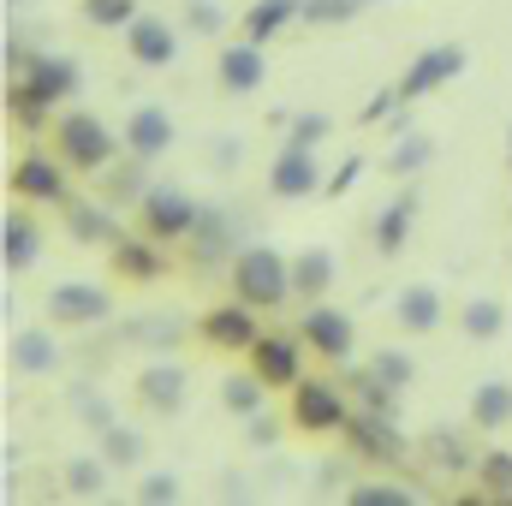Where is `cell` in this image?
<instances>
[{
	"label": "cell",
	"mask_w": 512,
	"mask_h": 506,
	"mask_svg": "<svg viewBox=\"0 0 512 506\" xmlns=\"http://www.w3.org/2000/svg\"><path fill=\"white\" fill-rule=\"evenodd\" d=\"M227 286H233V298H245L251 310H280V304L292 298V256L274 251L268 239L239 245V256L227 262Z\"/></svg>",
	"instance_id": "obj_1"
},
{
	"label": "cell",
	"mask_w": 512,
	"mask_h": 506,
	"mask_svg": "<svg viewBox=\"0 0 512 506\" xmlns=\"http://www.w3.org/2000/svg\"><path fill=\"white\" fill-rule=\"evenodd\" d=\"M54 143H60V161H66L72 173H108L114 155L126 149V137H114L108 120L90 114V108H66V114L54 120Z\"/></svg>",
	"instance_id": "obj_2"
},
{
	"label": "cell",
	"mask_w": 512,
	"mask_h": 506,
	"mask_svg": "<svg viewBox=\"0 0 512 506\" xmlns=\"http://www.w3.org/2000/svg\"><path fill=\"white\" fill-rule=\"evenodd\" d=\"M197 215H203V203L185 191V185H149L143 197H137V221H143V233L149 239H161V245H173V239H191V227H197Z\"/></svg>",
	"instance_id": "obj_3"
},
{
	"label": "cell",
	"mask_w": 512,
	"mask_h": 506,
	"mask_svg": "<svg viewBox=\"0 0 512 506\" xmlns=\"http://www.w3.org/2000/svg\"><path fill=\"white\" fill-rule=\"evenodd\" d=\"M346 423H352V405H346L340 381L304 376L292 387V429H304V435H346Z\"/></svg>",
	"instance_id": "obj_4"
},
{
	"label": "cell",
	"mask_w": 512,
	"mask_h": 506,
	"mask_svg": "<svg viewBox=\"0 0 512 506\" xmlns=\"http://www.w3.org/2000/svg\"><path fill=\"white\" fill-rule=\"evenodd\" d=\"M298 334H304V346H310L316 358H328V364H346V358L358 352V322H352L346 310L322 304V298H310V304H304Z\"/></svg>",
	"instance_id": "obj_5"
},
{
	"label": "cell",
	"mask_w": 512,
	"mask_h": 506,
	"mask_svg": "<svg viewBox=\"0 0 512 506\" xmlns=\"http://www.w3.org/2000/svg\"><path fill=\"white\" fill-rule=\"evenodd\" d=\"M322 185H328V173H322L316 149L286 137V143H280V155L268 161V191H274L280 203H298V197H322Z\"/></svg>",
	"instance_id": "obj_6"
},
{
	"label": "cell",
	"mask_w": 512,
	"mask_h": 506,
	"mask_svg": "<svg viewBox=\"0 0 512 506\" xmlns=\"http://www.w3.org/2000/svg\"><path fill=\"white\" fill-rule=\"evenodd\" d=\"M114 316V292L96 280H60L48 286V322L54 328H96Z\"/></svg>",
	"instance_id": "obj_7"
},
{
	"label": "cell",
	"mask_w": 512,
	"mask_h": 506,
	"mask_svg": "<svg viewBox=\"0 0 512 506\" xmlns=\"http://www.w3.org/2000/svg\"><path fill=\"white\" fill-rule=\"evenodd\" d=\"M245 358H251V370L268 381V387H286V393H292V387L304 381V334H298V328L256 334V346Z\"/></svg>",
	"instance_id": "obj_8"
},
{
	"label": "cell",
	"mask_w": 512,
	"mask_h": 506,
	"mask_svg": "<svg viewBox=\"0 0 512 506\" xmlns=\"http://www.w3.org/2000/svg\"><path fill=\"white\" fill-rule=\"evenodd\" d=\"M346 447H352V459H364V465H399V459H405V435H399V423H393L387 411H370V405L352 411V423H346Z\"/></svg>",
	"instance_id": "obj_9"
},
{
	"label": "cell",
	"mask_w": 512,
	"mask_h": 506,
	"mask_svg": "<svg viewBox=\"0 0 512 506\" xmlns=\"http://www.w3.org/2000/svg\"><path fill=\"white\" fill-rule=\"evenodd\" d=\"M459 72H465V48H459V42H435V48H423V54L399 72V84H393V90H399V102L411 108V102H423L429 90L453 84Z\"/></svg>",
	"instance_id": "obj_10"
},
{
	"label": "cell",
	"mask_w": 512,
	"mask_h": 506,
	"mask_svg": "<svg viewBox=\"0 0 512 506\" xmlns=\"http://www.w3.org/2000/svg\"><path fill=\"white\" fill-rule=\"evenodd\" d=\"M48 108H60V102H72L78 90H84V66L72 60V54H54V48H30V60H24V72H18Z\"/></svg>",
	"instance_id": "obj_11"
},
{
	"label": "cell",
	"mask_w": 512,
	"mask_h": 506,
	"mask_svg": "<svg viewBox=\"0 0 512 506\" xmlns=\"http://www.w3.org/2000/svg\"><path fill=\"white\" fill-rule=\"evenodd\" d=\"M120 36H126V54L137 66H149V72H167L179 60V24L161 18V12H137Z\"/></svg>",
	"instance_id": "obj_12"
},
{
	"label": "cell",
	"mask_w": 512,
	"mask_h": 506,
	"mask_svg": "<svg viewBox=\"0 0 512 506\" xmlns=\"http://www.w3.org/2000/svg\"><path fill=\"white\" fill-rule=\"evenodd\" d=\"M197 334H203L209 346H221V352H251L256 334H262V322H256V310L245 298H227V304H209V310H203Z\"/></svg>",
	"instance_id": "obj_13"
},
{
	"label": "cell",
	"mask_w": 512,
	"mask_h": 506,
	"mask_svg": "<svg viewBox=\"0 0 512 506\" xmlns=\"http://www.w3.org/2000/svg\"><path fill=\"white\" fill-rule=\"evenodd\" d=\"M215 84H221L227 96H256V90L268 84V60H262V42L239 36V42L215 48Z\"/></svg>",
	"instance_id": "obj_14"
},
{
	"label": "cell",
	"mask_w": 512,
	"mask_h": 506,
	"mask_svg": "<svg viewBox=\"0 0 512 506\" xmlns=\"http://www.w3.org/2000/svg\"><path fill=\"white\" fill-rule=\"evenodd\" d=\"M126 155H137V161H161L173 143H179V126H173V114L167 108H155V102H143V108H131L126 114Z\"/></svg>",
	"instance_id": "obj_15"
},
{
	"label": "cell",
	"mask_w": 512,
	"mask_h": 506,
	"mask_svg": "<svg viewBox=\"0 0 512 506\" xmlns=\"http://www.w3.org/2000/svg\"><path fill=\"white\" fill-rule=\"evenodd\" d=\"M239 256V233H233V215L227 209H203L197 227H191V262L197 268H221Z\"/></svg>",
	"instance_id": "obj_16"
},
{
	"label": "cell",
	"mask_w": 512,
	"mask_h": 506,
	"mask_svg": "<svg viewBox=\"0 0 512 506\" xmlns=\"http://www.w3.org/2000/svg\"><path fill=\"white\" fill-rule=\"evenodd\" d=\"M185 393H191V376H185L179 364H167V358L143 364V376H137V399H143V411L173 417V411L185 405Z\"/></svg>",
	"instance_id": "obj_17"
},
{
	"label": "cell",
	"mask_w": 512,
	"mask_h": 506,
	"mask_svg": "<svg viewBox=\"0 0 512 506\" xmlns=\"http://www.w3.org/2000/svg\"><path fill=\"white\" fill-rule=\"evenodd\" d=\"M12 191L30 197V203H66V161H48V155H24L12 167Z\"/></svg>",
	"instance_id": "obj_18"
},
{
	"label": "cell",
	"mask_w": 512,
	"mask_h": 506,
	"mask_svg": "<svg viewBox=\"0 0 512 506\" xmlns=\"http://www.w3.org/2000/svg\"><path fill=\"white\" fill-rule=\"evenodd\" d=\"M441 316H447V304H441V292H435L429 280L399 286V298H393V322H399V334H435Z\"/></svg>",
	"instance_id": "obj_19"
},
{
	"label": "cell",
	"mask_w": 512,
	"mask_h": 506,
	"mask_svg": "<svg viewBox=\"0 0 512 506\" xmlns=\"http://www.w3.org/2000/svg\"><path fill=\"white\" fill-rule=\"evenodd\" d=\"M36 256H42V227L24 209H6V221H0V262H6V274H30Z\"/></svg>",
	"instance_id": "obj_20"
},
{
	"label": "cell",
	"mask_w": 512,
	"mask_h": 506,
	"mask_svg": "<svg viewBox=\"0 0 512 506\" xmlns=\"http://www.w3.org/2000/svg\"><path fill=\"white\" fill-rule=\"evenodd\" d=\"M411 227H417V191L405 185L382 215H376V233H370V239H376V256H399L405 239H411Z\"/></svg>",
	"instance_id": "obj_21"
},
{
	"label": "cell",
	"mask_w": 512,
	"mask_h": 506,
	"mask_svg": "<svg viewBox=\"0 0 512 506\" xmlns=\"http://www.w3.org/2000/svg\"><path fill=\"white\" fill-rule=\"evenodd\" d=\"M60 209H66V233H72V245H114V239H120V227H114L108 203L72 197V203H60Z\"/></svg>",
	"instance_id": "obj_22"
},
{
	"label": "cell",
	"mask_w": 512,
	"mask_h": 506,
	"mask_svg": "<svg viewBox=\"0 0 512 506\" xmlns=\"http://www.w3.org/2000/svg\"><path fill=\"white\" fill-rule=\"evenodd\" d=\"M328 286H334V251L328 245H304V251L292 256V298H328Z\"/></svg>",
	"instance_id": "obj_23"
},
{
	"label": "cell",
	"mask_w": 512,
	"mask_h": 506,
	"mask_svg": "<svg viewBox=\"0 0 512 506\" xmlns=\"http://www.w3.org/2000/svg\"><path fill=\"white\" fill-rule=\"evenodd\" d=\"M12 370H24V376L60 370V340H54L48 328H18V334H12Z\"/></svg>",
	"instance_id": "obj_24"
},
{
	"label": "cell",
	"mask_w": 512,
	"mask_h": 506,
	"mask_svg": "<svg viewBox=\"0 0 512 506\" xmlns=\"http://www.w3.org/2000/svg\"><path fill=\"white\" fill-rule=\"evenodd\" d=\"M471 423L477 429H507L512 423V381H501V376H489V381H477L471 387Z\"/></svg>",
	"instance_id": "obj_25"
},
{
	"label": "cell",
	"mask_w": 512,
	"mask_h": 506,
	"mask_svg": "<svg viewBox=\"0 0 512 506\" xmlns=\"http://www.w3.org/2000/svg\"><path fill=\"white\" fill-rule=\"evenodd\" d=\"M161 239H131V233H120L114 239V274H126V280H155L161 274V251H155Z\"/></svg>",
	"instance_id": "obj_26"
},
{
	"label": "cell",
	"mask_w": 512,
	"mask_h": 506,
	"mask_svg": "<svg viewBox=\"0 0 512 506\" xmlns=\"http://www.w3.org/2000/svg\"><path fill=\"white\" fill-rule=\"evenodd\" d=\"M459 334L477 340V346L501 340V334H507V304H501V298H471V304L459 310Z\"/></svg>",
	"instance_id": "obj_27"
},
{
	"label": "cell",
	"mask_w": 512,
	"mask_h": 506,
	"mask_svg": "<svg viewBox=\"0 0 512 506\" xmlns=\"http://www.w3.org/2000/svg\"><path fill=\"white\" fill-rule=\"evenodd\" d=\"M292 18H304V0H256L239 24H245V36H251V42H268V36H280Z\"/></svg>",
	"instance_id": "obj_28"
},
{
	"label": "cell",
	"mask_w": 512,
	"mask_h": 506,
	"mask_svg": "<svg viewBox=\"0 0 512 506\" xmlns=\"http://www.w3.org/2000/svg\"><path fill=\"white\" fill-rule=\"evenodd\" d=\"M268 393H274V387L256 376V370H233V376H221V405H227L233 417H256Z\"/></svg>",
	"instance_id": "obj_29"
},
{
	"label": "cell",
	"mask_w": 512,
	"mask_h": 506,
	"mask_svg": "<svg viewBox=\"0 0 512 506\" xmlns=\"http://www.w3.org/2000/svg\"><path fill=\"white\" fill-rule=\"evenodd\" d=\"M429 161H435V143H429L423 131H399V143L387 149V161H382V167L393 173V179H417V173H423Z\"/></svg>",
	"instance_id": "obj_30"
},
{
	"label": "cell",
	"mask_w": 512,
	"mask_h": 506,
	"mask_svg": "<svg viewBox=\"0 0 512 506\" xmlns=\"http://www.w3.org/2000/svg\"><path fill=\"white\" fill-rule=\"evenodd\" d=\"M96 447H102V459L114 465V471H131V465H143V453H149V441L126 429V423H108V429H96Z\"/></svg>",
	"instance_id": "obj_31"
},
{
	"label": "cell",
	"mask_w": 512,
	"mask_h": 506,
	"mask_svg": "<svg viewBox=\"0 0 512 506\" xmlns=\"http://www.w3.org/2000/svg\"><path fill=\"white\" fill-rule=\"evenodd\" d=\"M108 471H114V465H108L102 453H96V459H72V465H66V495L96 501V495L108 489Z\"/></svg>",
	"instance_id": "obj_32"
},
{
	"label": "cell",
	"mask_w": 512,
	"mask_h": 506,
	"mask_svg": "<svg viewBox=\"0 0 512 506\" xmlns=\"http://www.w3.org/2000/svg\"><path fill=\"white\" fill-rule=\"evenodd\" d=\"M477 483H483V495L512 501V453L507 447H489V453L477 459Z\"/></svg>",
	"instance_id": "obj_33"
},
{
	"label": "cell",
	"mask_w": 512,
	"mask_h": 506,
	"mask_svg": "<svg viewBox=\"0 0 512 506\" xmlns=\"http://www.w3.org/2000/svg\"><path fill=\"white\" fill-rule=\"evenodd\" d=\"M370 376L382 381V387H393V393H405V387L417 381V364H411V358H405L399 346H382V352L370 358Z\"/></svg>",
	"instance_id": "obj_34"
},
{
	"label": "cell",
	"mask_w": 512,
	"mask_h": 506,
	"mask_svg": "<svg viewBox=\"0 0 512 506\" xmlns=\"http://www.w3.org/2000/svg\"><path fill=\"white\" fill-rule=\"evenodd\" d=\"M78 12H84V24H96V30H126L143 6H137V0H78Z\"/></svg>",
	"instance_id": "obj_35"
},
{
	"label": "cell",
	"mask_w": 512,
	"mask_h": 506,
	"mask_svg": "<svg viewBox=\"0 0 512 506\" xmlns=\"http://www.w3.org/2000/svg\"><path fill=\"white\" fill-rule=\"evenodd\" d=\"M346 501L352 506H417V489H405V483H352Z\"/></svg>",
	"instance_id": "obj_36"
},
{
	"label": "cell",
	"mask_w": 512,
	"mask_h": 506,
	"mask_svg": "<svg viewBox=\"0 0 512 506\" xmlns=\"http://www.w3.org/2000/svg\"><path fill=\"white\" fill-rule=\"evenodd\" d=\"M6 114H12V120H18V126H42V120H48V102H42V96H36V90H30V84H24V78H12V90H6Z\"/></svg>",
	"instance_id": "obj_37"
},
{
	"label": "cell",
	"mask_w": 512,
	"mask_h": 506,
	"mask_svg": "<svg viewBox=\"0 0 512 506\" xmlns=\"http://www.w3.org/2000/svg\"><path fill=\"white\" fill-rule=\"evenodd\" d=\"M346 381H352L358 405H370V411H387V417H393V411H399V399H405V393H393V387H382V381L370 376V364H364L358 376H346Z\"/></svg>",
	"instance_id": "obj_38"
},
{
	"label": "cell",
	"mask_w": 512,
	"mask_h": 506,
	"mask_svg": "<svg viewBox=\"0 0 512 506\" xmlns=\"http://www.w3.org/2000/svg\"><path fill=\"white\" fill-rule=\"evenodd\" d=\"M143 167H149V161L126 155V167H120V173H108V203H131V197H143V191H149Z\"/></svg>",
	"instance_id": "obj_39"
},
{
	"label": "cell",
	"mask_w": 512,
	"mask_h": 506,
	"mask_svg": "<svg viewBox=\"0 0 512 506\" xmlns=\"http://www.w3.org/2000/svg\"><path fill=\"white\" fill-rule=\"evenodd\" d=\"M423 447H429V459H435V465H453V471H477V459L465 453V441H459V435H447V429H435Z\"/></svg>",
	"instance_id": "obj_40"
},
{
	"label": "cell",
	"mask_w": 512,
	"mask_h": 506,
	"mask_svg": "<svg viewBox=\"0 0 512 506\" xmlns=\"http://www.w3.org/2000/svg\"><path fill=\"white\" fill-rule=\"evenodd\" d=\"M185 30L221 36V30H227V6H221V0H185Z\"/></svg>",
	"instance_id": "obj_41"
},
{
	"label": "cell",
	"mask_w": 512,
	"mask_h": 506,
	"mask_svg": "<svg viewBox=\"0 0 512 506\" xmlns=\"http://www.w3.org/2000/svg\"><path fill=\"white\" fill-rule=\"evenodd\" d=\"M376 0H304V24H346Z\"/></svg>",
	"instance_id": "obj_42"
},
{
	"label": "cell",
	"mask_w": 512,
	"mask_h": 506,
	"mask_svg": "<svg viewBox=\"0 0 512 506\" xmlns=\"http://www.w3.org/2000/svg\"><path fill=\"white\" fill-rule=\"evenodd\" d=\"M137 501L143 506H173L179 501V477H173V471H149V477L137 483Z\"/></svg>",
	"instance_id": "obj_43"
},
{
	"label": "cell",
	"mask_w": 512,
	"mask_h": 506,
	"mask_svg": "<svg viewBox=\"0 0 512 506\" xmlns=\"http://www.w3.org/2000/svg\"><path fill=\"white\" fill-rule=\"evenodd\" d=\"M72 411H78L90 429H108V423H114V411H108V399H102L96 387H72Z\"/></svg>",
	"instance_id": "obj_44"
},
{
	"label": "cell",
	"mask_w": 512,
	"mask_h": 506,
	"mask_svg": "<svg viewBox=\"0 0 512 506\" xmlns=\"http://www.w3.org/2000/svg\"><path fill=\"white\" fill-rule=\"evenodd\" d=\"M364 167H370V161H364V155L352 149V155H346V161H340V167L328 173V185H322V197H346V191H352V185L364 179Z\"/></svg>",
	"instance_id": "obj_45"
},
{
	"label": "cell",
	"mask_w": 512,
	"mask_h": 506,
	"mask_svg": "<svg viewBox=\"0 0 512 506\" xmlns=\"http://www.w3.org/2000/svg\"><path fill=\"white\" fill-rule=\"evenodd\" d=\"M286 126H292V131H286L292 143H310V149H316V143H322V137L334 131V120H328V114H292Z\"/></svg>",
	"instance_id": "obj_46"
},
{
	"label": "cell",
	"mask_w": 512,
	"mask_h": 506,
	"mask_svg": "<svg viewBox=\"0 0 512 506\" xmlns=\"http://www.w3.org/2000/svg\"><path fill=\"white\" fill-rule=\"evenodd\" d=\"M245 441H251V447H274V441H280V423L268 417V405H262L256 417H245Z\"/></svg>",
	"instance_id": "obj_47"
},
{
	"label": "cell",
	"mask_w": 512,
	"mask_h": 506,
	"mask_svg": "<svg viewBox=\"0 0 512 506\" xmlns=\"http://www.w3.org/2000/svg\"><path fill=\"white\" fill-rule=\"evenodd\" d=\"M239 155H245V149H239V137H221V143L209 149V167H221V173H233V167H239Z\"/></svg>",
	"instance_id": "obj_48"
},
{
	"label": "cell",
	"mask_w": 512,
	"mask_h": 506,
	"mask_svg": "<svg viewBox=\"0 0 512 506\" xmlns=\"http://www.w3.org/2000/svg\"><path fill=\"white\" fill-rule=\"evenodd\" d=\"M131 340H149V346H173L179 340V322L167 316V322H143V334H131Z\"/></svg>",
	"instance_id": "obj_49"
},
{
	"label": "cell",
	"mask_w": 512,
	"mask_h": 506,
	"mask_svg": "<svg viewBox=\"0 0 512 506\" xmlns=\"http://www.w3.org/2000/svg\"><path fill=\"white\" fill-rule=\"evenodd\" d=\"M221 495H227V501H251V489L239 483V471H227V483H221Z\"/></svg>",
	"instance_id": "obj_50"
},
{
	"label": "cell",
	"mask_w": 512,
	"mask_h": 506,
	"mask_svg": "<svg viewBox=\"0 0 512 506\" xmlns=\"http://www.w3.org/2000/svg\"><path fill=\"white\" fill-rule=\"evenodd\" d=\"M507 155H512V137H507Z\"/></svg>",
	"instance_id": "obj_51"
}]
</instances>
